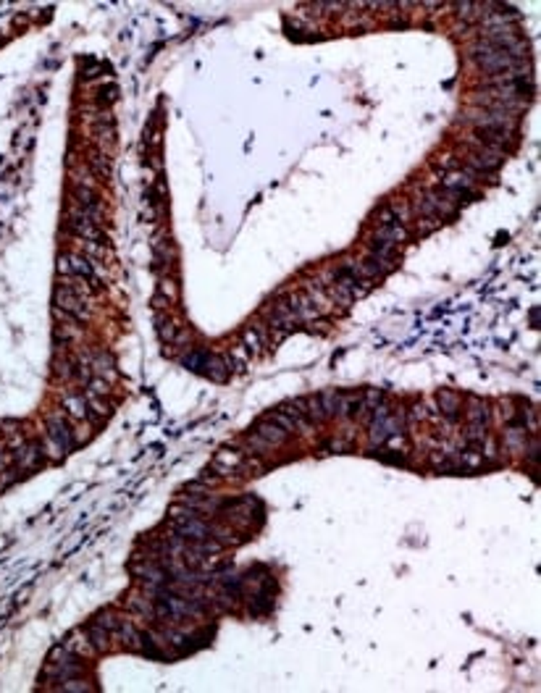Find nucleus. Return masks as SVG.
<instances>
[{
    "label": "nucleus",
    "mask_w": 541,
    "mask_h": 693,
    "mask_svg": "<svg viewBox=\"0 0 541 693\" xmlns=\"http://www.w3.org/2000/svg\"><path fill=\"white\" fill-rule=\"evenodd\" d=\"M436 399H439V407H441V413H444L449 420H455V417H458V413H460V399L455 397L452 391H439Z\"/></svg>",
    "instance_id": "nucleus-13"
},
{
    "label": "nucleus",
    "mask_w": 541,
    "mask_h": 693,
    "mask_svg": "<svg viewBox=\"0 0 541 693\" xmlns=\"http://www.w3.org/2000/svg\"><path fill=\"white\" fill-rule=\"evenodd\" d=\"M504 442H507V446L510 449H525V436L521 434V431H515V428H510L507 434H504Z\"/></svg>",
    "instance_id": "nucleus-15"
},
{
    "label": "nucleus",
    "mask_w": 541,
    "mask_h": 693,
    "mask_svg": "<svg viewBox=\"0 0 541 693\" xmlns=\"http://www.w3.org/2000/svg\"><path fill=\"white\" fill-rule=\"evenodd\" d=\"M58 273L64 278L76 276L82 278L87 287L93 292H100L103 289V278H100V271L95 266L90 258H84L82 252H69V255H61L58 258Z\"/></svg>",
    "instance_id": "nucleus-2"
},
{
    "label": "nucleus",
    "mask_w": 541,
    "mask_h": 693,
    "mask_svg": "<svg viewBox=\"0 0 541 693\" xmlns=\"http://www.w3.org/2000/svg\"><path fill=\"white\" fill-rule=\"evenodd\" d=\"M242 465H244V460H242V454L237 452V449H221V452L215 454V460H213L215 470H224V473L239 470Z\"/></svg>",
    "instance_id": "nucleus-9"
},
{
    "label": "nucleus",
    "mask_w": 541,
    "mask_h": 693,
    "mask_svg": "<svg viewBox=\"0 0 541 693\" xmlns=\"http://www.w3.org/2000/svg\"><path fill=\"white\" fill-rule=\"evenodd\" d=\"M468 124H473L476 129H504V131H515L518 129V119L521 116H513V113H502V111H489V108H470V111L463 116Z\"/></svg>",
    "instance_id": "nucleus-4"
},
{
    "label": "nucleus",
    "mask_w": 541,
    "mask_h": 693,
    "mask_svg": "<svg viewBox=\"0 0 541 693\" xmlns=\"http://www.w3.org/2000/svg\"><path fill=\"white\" fill-rule=\"evenodd\" d=\"M90 368H93V376H97V379H113L116 376V362H113L111 352L105 350L90 355Z\"/></svg>",
    "instance_id": "nucleus-8"
},
{
    "label": "nucleus",
    "mask_w": 541,
    "mask_h": 693,
    "mask_svg": "<svg viewBox=\"0 0 541 693\" xmlns=\"http://www.w3.org/2000/svg\"><path fill=\"white\" fill-rule=\"evenodd\" d=\"M342 399L345 394H336V391H323L318 402H321V410H323V415H342Z\"/></svg>",
    "instance_id": "nucleus-12"
},
{
    "label": "nucleus",
    "mask_w": 541,
    "mask_h": 693,
    "mask_svg": "<svg viewBox=\"0 0 541 693\" xmlns=\"http://www.w3.org/2000/svg\"><path fill=\"white\" fill-rule=\"evenodd\" d=\"M261 344H263V339H261V331H258V328H247V331H244L242 347L250 352V355H255V352L261 350Z\"/></svg>",
    "instance_id": "nucleus-14"
},
{
    "label": "nucleus",
    "mask_w": 541,
    "mask_h": 693,
    "mask_svg": "<svg viewBox=\"0 0 541 693\" xmlns=\"http://www.w3.org/2000/svg\"><path fill=\"white\" fill-rule=\"evenodd\" d=\"M252 434H258L263 442L270 444V446H281V444L287 442V436H290L279 423H273L270 417H266V420H261V423L255 425V431H252Z\"/></svg>",
    "instance_id": "nucleus-6"
},
{
    "label": "nucleus",
    "mask_w": 541,
    "mask_h": 693,
    "mask_svg": "<svg viewBox=\"0 0 541 693\" xmlns=\"http://www.w3.org/2000/svg\"><path fill=\"white\" fill-rule=\"evenodd\" d=\"M468 420H470V425H481V428H486V423H489V410H486V405L481 399H476V397L468 399Z\"/></svg>",
    "instance_id": "nucleus-11"
},
{
    "label": "nucleus",
    "mask_w": 541,
    "mask_h": 693,
    "mask_svg": "<svg viewBox=\"0 0 541 693\" xmlns=\"http://www.w3.org/2000/svg\"><path fill=\"white\" fill-rule=\"evenodd\" d=\"M200 368H203V373H206L208 379L226 381L229 379V370H232V362L224 360V357H218V355H206L203 362H200Z\"/></svg>",
    "instance_id": "nucleus-7"
},
{
    "label": "nucleus",
    "mask_w": 541,
    "mask_h": 693,
    "mask_svg": "<svg viewBox=\"0 0 541 693\" xmlns=\"http://www.w3.org/2000/svg\"><path fill=\"white\" fill-rule=\"evenodd\" d=\"M502 160H504V153H499V150L481 148V145H476V150H470V153H468V168H470V171H476V174H489V171H497V168L502 166Z\"/></svg>",
    "instance_id": "nucleus-5"
},
{
    "label": "nucleus",
    "mask_w": 541,
    "mask_h": 693,
    "mask_svg": "<svg viewBox=\"0 0 541 693\" xmlns=\"http://www.w3.org/2000/svg\"><path fill=\"white\" fill-rule=\"evenodd\" d=\"M45 444H47V449H50V454H53V457H61V454H66L76 444L74 428H71V423L66 420V415H50V417H47Z\"/></svg>",
    "instance_id": "nucleus-3"
},
{
    "label": "nucleus",
    "mask_w": 541,
    "mask_h": 693,
    "mask_svg": "<svg viewBox=\"0 0 541 693\" xmlns=\"http://www.w3.org/2000/svg\"><path fill=\"white\" fill-rule=\"evenodd\" d=\"M64 410L74 417V420H84V417L90 415V407H87V397H84V394H66Z\"/></svg>",
    "instance_id": "nucleus-10"
},
{
    "label": "nucleus",
    "mask_w": 541,
    "mask_h": 693,
    "mask_svg": "<svg viewBox=\"0 0 541 693\" xmlns=\"http://www.w3.org/2000/svg\"><path fill=\"white\" fill-rule=\"evenodd\" d=\"M90 295H93V289L87 287L82 278H64L56 287V295H53L56 310L71 315L76 321H84V318H90Z\"/></svg>",
    "instance_id": "nucleus-1"
},
{
    "label": "nucleus",
    "mask_w": 541,
    "mask_h": 693,
    "mask_svg": "<svg viewBox=\"0 0 541 693\" xmlns=\"http://www.w3.org/2000/svg\"><path fill=\"white\" fill-rule=\"evenodd\" d=\"M247 444H250V449H255V452H266V449H273V446L263 442L258 434H250V436H247Z\"/></svg>",
    "instance_id": "nucleus-16"
}]
</instances>
